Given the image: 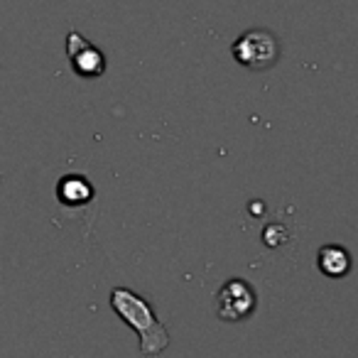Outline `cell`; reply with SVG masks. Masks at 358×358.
Segmentation results:
<instances>
[{"instance_id": "5b68a950", "label": "cell", "mask_w": 358, "mask_h": 358, "mask_svg": "<svg viewBox=\"0 0 358 358\" xmlns=\"http://www.w3.org/2000/svg\"><path fill=\"white\" fill-rule=\"evenodd\" d=\"M317 265L327 278H343L351 268V258L338 245H324L317 255Z\"/></svg>"}, {"instance_id": "7a4b0ae2", "label": "cell", "mask_w": 358, "mask_h": 358, "mask_svg": "<svg viewBox=\"0 0 358 358\" xmlns=\"http://www.w3.org/2000/svg\"><path fill=\"white\" fill-rule=\"evenodd\" d=\"M236 62L248 69H270L280 57V42L270 30H248L231 47Z\"/></svg>"}, {"instance_id": "6da1fadb", "label": "cell", "mask_w": 358, "mask_h": 358, "mask_svg": "<svg viewBox=\"0 0 358 358\" xmlns=\"http://www.w3.org/2000/svg\"><path fill=\"white\" fill-rule=\"evenodd\" d=\"M110 307L130 329H135V334L140 336V353L143 356L155 358L169 346L167 329L155 317L152 307L145 297L135 294L128 287H115L110 292Z\"/></svg>"}, {"instance_id": "3957f363", "label": "cell", "mask_w": 358, "mask_h": 358, "mask_svg": "<svg viewBox=\"0 0 358 358\" xmlns=\"http://www.w3.org/2000/svg\"><path fill=\"white\" fill-rule=\"evenodd\" d=\"M255 289L250 287L245 280H229V282L221 285V289L216 292V314H219L224 322H241V319H248L255 312Z\"/></svg>"}, {"instance_id": "8992f818", "label": "cell", "mask_w": 358, "mask_h": 358, "mask_svg": "<svg viewBox=\"0 0 358 358\" xmlns=\"http://www.w3.org/2000/svg\"><path fill=\"white\" fill-rule=\"evenodd\" d=\"M57 194L64 204H84L94 196V189L84 177H64L57 187Z\"/></svg>"}, {"instance_id": "277c9868", "label": "cell", "mask_w": 358, "mask_h": 358, "mask_svg": "<svg viewBox=\"0 0 358 358\" xmlns=\"http://www.w3.org/2000/svg\"><path fill=\"white\" fill-rule=\"evenodd\" d=\"M66 57H69L71 66L79 76H89L96 79L106 71V57L99 47H94L89 40L79 35L76 30H71L66 35Z\"/></svg>"}]
</instances>
